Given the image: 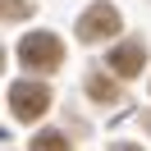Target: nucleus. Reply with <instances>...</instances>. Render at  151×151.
Returning <instances> with one entry per match:
<instances>
[{
    "label": "nucleus",
    "instance_id": "obj_8",
    "mask_svg": "<svg viewBox=\"0 0 151 151\" xmlns=\"http://www.w3.org/2000/svg\"><path fill=\"white\" fill-rule=\"evenodd\" d=\"M119 151H137V147H119Z\"/></svg>",
    "mask_w": 151,
    "mask_h": 151
},
{
    "label": "nucleus",
    "instance_id": "obj_7",
    "mask_svg": "<svg viewBox=\"0 0 151 151\" xmlns=\"http://www.w3.org/2000/svg\"><path fill=\"white\" fill-rule=\"evenodd\" d=\"M0 19H28V0H0Z\"/></svg>",
    "mask_w": 151,
    "mask_h": 151
},
{
    "label": "nucleus",
    "instance_id": "obj_6",
    "mask_svg": "<svg viewBox=\"0 0 151 151\" xmlns=\"http://www.w3.org/2000/svg\"><path fill=\"white\" fill-rule=\"evenodd\" d=\"M87 92H92L96 101H114V96H119V92H114V83H110L105 73H92V83H87Z\"/></svg>",
    "mask_w": 151,
    "mask_h": 151
},
{
    "label": "nucleus",
    "instance_id": "obj_2",
    "mask_svg": "<svg viewBox=\"0 0 151 151\" xmlns=\"http://www.w3.org/2000/svg\"><path fill=\"white\" fill-rule=\"evenodd\" d=\"M78 37L83 41H105V37H119V9L110 0H96L92 9L78 19Z\"/></svg>",
    "mask_w": 151,
    "mask_h": 151
},
{
    "label": "nucleus",
    "instance_id": "obj_3",
    "mask_svg": "<svg viewBox=\"0 0 151 151\" xmlns=\"http://www.w3.org/2000/svg\"><path fill=\"white\" fill-rule=\"evenodd\" d=\"M46 105H50V92H46L41 83H14V87H9V110L19 114L23 124L41 119V114H46Z\"/></svg>",
    "mask_w": 151,
    "mask_h": 151
},
{
    "label": "nucleus",
    "instance_id": "obj_5",
    "mask_svg": "<svg viewBox=\"0 0 151 151\" xmlns=\"http://www.w3.org/2000/svg\"><path fill=\"white\" fill-rule=\"evenodd\" d=\"M32 151H69V142H64V133H37Z\"/></svg>",
    "mask_w": 151,
    "mask_h": 151
},
{
    "label": "nucleus",
    "instance_id": "obj_4",
    "mask_svg": "<svg viewBox=\"0 0 151 151\" xmlns=\"http://www.w3.org/2000/svg\"><path fill=\"white\" fill-rule=\"evenodd\" d=\"M142 64H147V50L137 46V41H119V46L110 50V69L119 78H133V73H142Z\"/></svg>",
    "mask_w": 151,
    "mask_h": 151
},
{
    "label": "nucleus",
    "instance_id": "obj_1",
    "mask_svg": "<svg viewBox=\"0 0 151 151\" xmlns=\"http://www.w3.org/2000/svg\"><path fill=\"white\" fill-rule=\"evenodd\" d=\"M60 60H64V46L50 32H28L19 41V64L32 73H50V69H60Z\"/></svg>",
    "mask_w": 151,
    "mask_h": 151
}]
</instances>
